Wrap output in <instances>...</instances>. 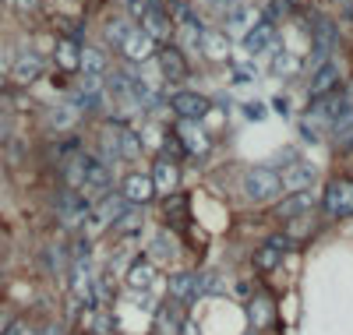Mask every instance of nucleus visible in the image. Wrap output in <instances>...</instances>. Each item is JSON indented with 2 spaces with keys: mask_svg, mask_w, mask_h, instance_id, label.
Segmentation results:
<instances>
[{
  "mask_svg": "<svg viewBox=\"0 0 353 335\" xmlns=\"http://www.w3.org/2000/svg\"><path fill=\"white\" fill-rule=\"evenodd\" d=\"M166 290H170V300H176L184 307V303H194L205 293V276H198V272H176Z\"/></svg>",
  "mask_w": 353,
  "mask_h": 335,
  "instance_id": "2eb2a0df",
  "label": "nucleus"
},
{
  "mask_svg": "<svg viewBox=\"0 0 353 335\" xmlns=\"http://www.w3.org/2000/svg\"><path fill=\"white\" fill-rule=\"evenodd\" d=\"M0 335H36V328H32V321H28V318H11L8 328L0 332Z\"/></svg>",
  "mask_w": 353,
  "mask_h": 335,
  "instance_id": "473e14b6",
  "label": "nucleus"
},
{
  "mask_svg": "<svg viewBox=\"0 0 353 335\" xmlns=\"http://www.w3.org/2000/svg\"><path fill=\"white\" fill-rule=\"evenodd\" d=\"M318 208L325 219H353V176H332Z\"/></svg>",
  "mask_w": 353,
  "mask_h": 335,
  "instance_id": "7ed1b4c3",
  "label": "nucleus"
},
{
  "mask_svg": "<svg viewBox=\"0 0 353 335\" xmlns=\"http://www.w3.org/2000/svg\"><path fill=\"white\" fill-rule=\"evenodd\" d=\"M163 219H166V226L173 230V233H181L184 226H188V194H170L166 198V205H163Z\"/></svg>",
  "mask_w": 353,
  "mask_h": 335,
  "instance_id": "cd10ccee",
  "label": "nucleus"
},
{
  "mask_svg": "<svg viewBox=\"0 0 353 335\" xmlns=\"http://www.w3.org/2000/svg\"><path fill=\"white\" fill-rule=\"evenodd\" d=\"M170 110L176 113V120H205L212 113V103L209 96L194 92V88H181V92L170 96Z\"/></svg>",
  "mask_w": 353,
  "mask_h": 335,
  "instance_id": "9d476101",
  "label": "nucleus"
},
{
  "mask_svg": "<svg viewBox=\"0 0 353 335\" xmlns=\"http://www.w3.org/2000/svg\"><path fill=\"white\" fill-rule=\"evenodd\" d=\"M314 208H318V198H314L311 191H293V194H286V198L272 201V216H276V219H283V223H290V219L311 216Z\"/></svg>",
  "mask_w": 353,
  "mask_h": 335,
  "instance_id": "f8f14e48",
  "label": "nucleus"
},
{
  "mask_svg": "<svg viewBox=\"0 0 353 335\" xmlns=\"http://www.w3.org/2000/svg\"><path fill=\"white\" fill-rule=\"evenodd\" d=\"M78 116H81V110L74 103L71 106H57V110H50V128L53 131H71L78 124Z\"/></svg>",
  "mask_w": 353,
  "mask_h": 335,
  "instance_id": "2f4dec72",
  "label": "nucleus"
},
{
  "mask_svg": "<svg viewBox=\"0 0 353 335\" xmlns=\"http://www.w3.org/2000/svg\"><path fill=\"white\" fill-rule=\"evenodd\" d=\"M311 36H314V64H321V60H329V53L336 50V25H332L329 18L314 14Z\"/></svg>",
  "mask_w": 353,
  "mask_h": 335,
  "instance_id": "4be33fe9",
  "label": "nucleus"
},
{
  "mask_svg": "<svg viewBox=\"0 0 353 335\" xmlns=\"http://www.w3.org/2000/svg\"><path fill=\"white\" fill-rule=\"evenodd\" d=\"M272 321H276V300H272V293H251V303H248V325L254 328V332H265V328H272Z\"/></svg>",
  "mask_w": 353,
  "mask_h": 335,
  "instance_id": "a211bd4d",
  "label": "nucleus"
},
{
  "mask_svg": "<svg viewBox=\"0 0 353 335\" xmlns=\"http://www.w3.org/2000/svg\"><path fill=\"white\" fill-rule=\"evenodd\" d=\"M163 134H166V131H163V128H156V124H152V128H145V131H141L145 148H156V152H159V148H163Z\"/></svg>",
  "mask_w": 353,
  "mask_h": 335,
  "instance_id": "f704fd0d",
  "label": "nucleus"
},
{
  "mask_svg": "<svg viewBox=\"0 0 353 335\" xmlns=\"http://www.w3.org/2000/svg\"><path fill=\"white\" fill-rule=\"evenodd\" d=\"M223 21H226V28H230V32H237V36H244L248 28H251V25L258 21V11H254L251 4H244V0H237V4H230V8H226Z\"/></svg>",
  "mask_w": 353,
  "mask_h": 335,
  "instance_id": "a878e982",
  "label": "nucleus"
},
{
  "mask_svg": "<svg viewBox=\"0 0 353 335\" xmlns=\"http://www.w3.org/2000/svg\"><path fill=\"white\" fill-rule=\"evenodd\" d=\"M152 60H156V68H159L163 81H170V85H181V81H188V74H191L188 53H184L181 46H173V43H163V46L156 50Z\"/></svg>",
  "mask_w": 353,
  "mask_h": 335,
  "instance_id": "0eeeda50",
  "label": "nucleus"
},
{
  "mask_svg": "<svg viewBox=\"0 0 353 335\" xmlns=\"http://www.w3.org/2000/svg\"><path fill=\"white\" fill-rule=\"evenodd\" d=\"M138 28H141V32L149 36L156 46H163V43H170V39L176 36L173 18H170V11H166V4H163V0H152V4L141 11V18H138Z\"/></svg>",
  "mask_w": 353,
  "mask_h": 335,
  "instance_id": "39448f33",
  "label": "nucleus"
},
{
  "mask_svg": "<svg viewBox=\"0 0 353 335\" xmlns=\"http://www.w3.org/2000/svg\"><path fill=\"white\" fill-rule=\"evenodd\" d=\"M176 254H181V240H176L173 230H159L149 243V258L152 261H173Z\"/></svg>",
  "mask_w": 353,
  "mask_h": 335,
  "instance_id": "bb28decb",
  "label": "nucleus"
},
{
  "mask_svg": "<svg viewBox=\"0 0 353 335\" xmlns=\"http://www.w3.org/2000/svg\"><path fill=\"white\" fill-rule=\"evenodd\" d=\"M124 286H128L138 300H149L152 293H159L163 276H159L156 261H152V258H138V261H131L128 272H124Z\"/></svg>",
  "mask_w": 353,
  "mask_h": 335,
  "instance_id": "20e7f679",
  "label": "nucleus"
},
{
  "mask_svg": "<svg viewBox=\"0 0 353 335\" xmlns=\"http://www.w3.org/2000/svg\"><path fill=\"white\" fill-rule=\"evenodd\" d=\"M53 60L57 68H61L64 74H78V64H81V43L71 39V36H61L53 46Z\"/></svg>",
  "mask_w": 353,
  "mask_h": 335,
  "instance_id": "b1692460",
  "label": "nucleus"
},
{
  "mask_svg": "<svg viewBox=\"0 0 353 335\" xmlns=\"http://www.w3.org/2000/svg\"><path fill=\"white\" fill-rule=\"evenodd\" d=\"M117 50H121V57L128 60V64L141 68V64H149V60L156 57V50H159V46H156L149 36H145L138 25H131L128 32H124V39H121V46H117Z\"/></svg>",
  "mask_w": 353,
  "mask_h": 335,
  "instance_id": "1a4fd4ad",
  "label": "nucleus"
},
{
  "mask_svg": "<svg viewBox=\"0 0 353 335\" xmlns=\"http://www.w3.org/2000/svg\"><path fill=\"white\" fill-rule=\"evenodd\" d=\"M314 180H318V170L311 163H293L283 173V187H290V191H311Z\"/></svg>",
  "mask_w": 353,
  "mask_h": 335,
  "instance_id": "c756f323",
  "label": "nucleus"
},
{
  "mask_svg": "<svg viewBox=\"0 0 353 335\" xmlns=\"http://www.w3.org/2000/svg\"><path fill=\"white\" fill-rule=\"evenodd\" d=\"M0 4H11V0H0Z\"/></svg>",
  "mask_w": 353,
  "mask_h": 335,
  "instance_id": "e433bc0d",
  "label": "nucleus"
},
{
  "mask_svg": "<svg viewBox=\"0 0 353 335\" xmlns=\"http://www.w3.org/2000/svg\"><path fill=\"white\" fill-rule=\"evenodd\" d=\"M78 74H81V78H96V81H103V78L110 74L106 50H99V46H81V64H78Z\"/></svg>",
  "mask_w": 353,
  "mask_h": 335,
  "instance_id": "5701e85b",
  "label": "nucleus"
},
{
  "mask_svg": "<svg viewBox=\"0 0 353 335\" xmlns=\"http://www.w3.org/2000/svg\"><path fill=\"white\" fill-rule=\"evenodd\" d=\"M152 184H156V194H173L181 187V163L170 159V156H156L152 163Z\"/></svg>",
  "mask_w": 353,
  "mask_h": 335,
  "instance_id": "dca6fc26",
  "label": "nucleus"
},
{
  "mask_svg": "<svg viewBox=\"0 0 353 335\" xmlns=\"http://www.w3.org/2000/svg\"><path fill=\"white\" fill-rule=\"evenodd\" d=\"M141 219H145V208H141V205H128L121 216L113 219L110 230H117L121 236H128V233H138V230H141Z\"/></svg>",
  "mask_w": 353,
  "mask_h": 335,
  "instance_id": "7c9ffc66",
  "label": "nucleus"
},
{
  "mask_svg": "<svg viewBox=\"0 0 353 335\" xmlns=\"http://www.w3.org/2000/svg\"><path fill=\"white\" fill-rule=\"evenodd\" d=\"M85 332L88 335H113L117 332V318L110 307H99V303H88L85 307Z\"/></svg>",
  "mask_w": 353,
  "mask_h": 335,
  "instance_id": "393cba45",
  "label": "nucleus"
},
{
  "mask_svg": "<svg viewBox=\"0 0 353 335\" xmlns=\"http://www.w3.org/2000/svg\"><path fill=\"white\" fill-rule=\"evenodd\" d=\"M14 4V11L21 14V18H36L39 11H43V0H11Z\"/></svg>",
  "mask_w": 353,
  "mask_h": 335,
  "instance_id": "72a5a7b5",
  "label": "nucleus"
},
{
  "mask_svg": "<svg viewBox=\"0 0 353 335\" xmlns=\"http://www.w3.org/2000/svg\"><path fill=\"white\" fill-rule=\"evenodd\" d=\"M339 64L329 57V60H321L318 64V71H314V78H311V85H307V96L314 99V96H325V92H332V88H339Z\"/></svg>",
  "mask_w": 353,
  "mask_h": 335,
  "instance_id": "412c9836",
  "label": "nucleus"
},
{
  "mask_svg": "<svg viewBox=\"0 0 353 335\" xmlns=\"http://www.w3.org/2000/svg\"><path fill=\"white\" fill-rule=\"evenodd\" d=\"M88 208H92V201H88L81 191H68V187H64L61 201H57V216H61L64 226L78 230V226L85 223V216H88Z\"/></svg>",
  "mask_w": 353,
  "mask_h": 335,
  "instance_id": "ddd939ff",
  "label": "nucleus"
},
{
  "mask_svg": "<svg viewBox=\"0 0 353 335\" xmlns=\"http://www.w3.org/2000/svg\"><path fill=\"white\" fill-rule=\"evenodd\" d=\"M43 71H46V60L39 53H32V50H25V53L14 57V64H11V81L28 88V85H36L43 78Z\"/></svg>",
  "mask_w": 353,
  "mask_h": 335,
  "instance_id": "4468645a",
  "label": "nucleus"
},
{
  "mask_svg": "<svg viewBox=\"0 0 353 335\" xmlns=\"http://www.w3.org/2000/svg\"><path fill=\"white\" fill-rule=\"evenodd\" d=\"M121 198L128 201V205H152V198H156V184H152V176L149 173H138V170H131V173H124L121 176Z\"/></svg>",
  "mask_w": 353,
  "mask_h": 335,
  "instance_id": "9b49d317",
  "label": "nucleus"
},
{
  "mask_svg": "<svg viewBox=\"0 0 353 335\" xmlns=\"http://www.w3.org/2000/svg\"><path fill=\"white\" fill-rule=\"evenodd\" d=\"M103 134L110 138L113 152H117V159L121 163H138L145 156V141H141V131H134L128 120H106L103 124Z\"/></svg>",
  "mask_w": 353,
  "mask_h": 335,
  "instance_id": "f03ea898",
  "label": "nucleus"
},
{
  "mask_svg": "<svg viewBox=\"0 0 353 335\" xmlns=\"http://www.w3.org/2000/svg\"><path fill=\"white\" fill-rule=\"evenodd\" d=\"M198 4H212V0H198Z\"/></svg>",
  "mask_w": 353,
  "mask_h": 335,
  "instance_id": "c9c22d12",
  "label": "nucleus"
},
{
  "mask_svg": "<svg viewBox=\"0 0 353 335\" xmlns=\"http://www.w3.org/2000/svg\"><path fill=\"white\" fill-rule=\"evenodd\" d=\"M290 236L286 233H272V236H265L258 247H254V254H251V265L258 268V272H265V276H269V272H276L279 265H283V258L290 254Z\"/></svg>",
  "mask_w": 353,
  "mask_h": 335,
  "instance_id": "423d86ee",
  "label": "nucleus"
},
{
  "mask_svg": "<svg viewBox=\"0 0 353 335\" xmlns=\"http://www.w3.org/2000/svg\"><path fill=\"white\" fill-rule=\"evenodd\" d=\"M176 138H181L188 159L191 156H201V152H209V134L201 131V120H176Z\"/></svg>",
  "mask_w": 353,
  "mask_h": 335,
  "instance_id": "6ab92c4d",
  "label": "nucleus"
},
{
  "mask_svg": "<svg viewBox=\"0 0 353 335\" xmlns=\"http://www.w3.org/2000/svg\"><path fill=\"white\" fill-rule=\"evenodd\" d=\"M230 50H233L230 32H223V28H205V32H201L198 53H201L205 60H212V64H226V60H230Z\"/></svg>",
  "mask_w": 353,
  "mask_h": 335,
  "instance_id": "f3484780",
  "label": "nucleus"
},
{
  "mask_svg": "<svg viewBox=\"0 0 353 335\" xmlns=\"http://www.w3.org/2000/svg\"><path fill=\"white\" fill-rule=\"evenodd\" d=\"M181 328H184V311H181V303H176V300L163 303V307L156 311V332H159V335H176Z\"/></svg>",
  "mask_w": 353,
  "mask_h": 335,
  "instance_id": "c85d7f7f",
  "label": "nucleus"
},
{
  "mask_svg": "<svg viewBox=\"0 0 353 335\" xmlns=\"http://www.w3.org/2000/svg\"><path fill=\"white\" fill-rule=\"evenodd\" d=\"M272 36H276V25L269 21V18H258L248 32L241 36V46H244V53H261V50H269L272 46Z\"/></svg>",
  "mask_w": 353,
  "mask_h": 335,
  "instance_id": "aec40b11",
  "label": "nucleus"
},
{
  "mask_svg": "<svg viewBox=\"0 0 353 335\" xmlns=\"http://www.w3.org/2000/svg\"><path fill=\"white\" fill-rule=\"evenodd\" d=\"M145 4H152V0H145Z\"/></svg>",
  "mask_w": 353,
  "mask_h": 335,
  "instance_id": "4c0bfd02",
  "label": "nucleus"
},
{
  "mask_svg": "<svg viewBox=\"0 0 353 335\" xmlns=\"http://www.w3.org/2000/svg\"><path fill=\"white\" fill-rule=\"evenodd\" d=\"M283 173L276 166H251L241 176V194L248 205H272L283 198Z\"/></svg>",
  "mask_w": 353,
  "mask_h": 335,
  "instance_id": "f257e3e1",
  "label": "nucleus"
},
{
  "mask_svg": "<svg viewBox=\"0 0 353 335\" xmlns=\"http://www.w3.org/2000/svg\"><path fill=\"white\" fill-rule=\"evenodd\" d=\"M96 163H99V159H96L85 145H81L78 152H71V156L61 163V180H64V187H68V191H85L88 173H92Z\"/></svg>",
  "mask_w": 353,
  "mask_h": 335,
  "instance_id": "6e6552de",
  "label": "nucleus"
}]
</instances>
